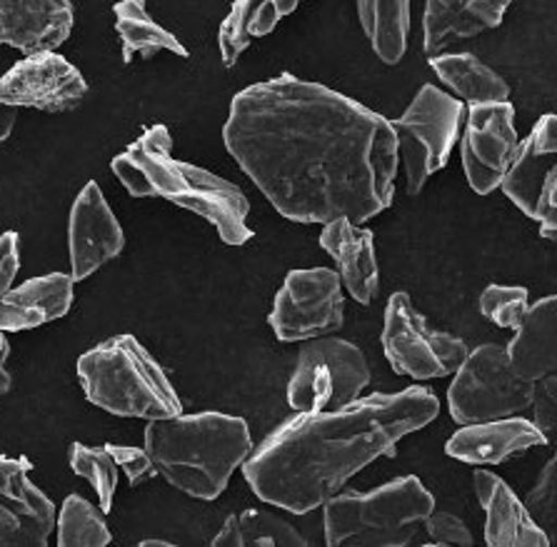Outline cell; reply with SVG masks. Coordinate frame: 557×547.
I'll use <instances>...</instances> for the list:
<instances>
[{
	"mask_svg": "<svg viewBox=\"0 0 557 547\" xmlns=\"http://www.w3.org/2000/svg\"><path fill=\"white\" fill-rule=\"evenodd\" d=\"M223 142L268 203L293 223H368L395 198L400 158L391 121L290 73L233 98Z\"/></svg>",
	"mask_w": 557,
	"mask_h": 547,
	"instance_id": "1",
	"label": "cell"
},
{
	"mask_svg": "<svg viewBox=\"0 0 557 547\" xmlns=\"http://www.w3.org/2000/svg\"><path fill=\"white\" fill-rule=\"evenodd\" d=\"M441 412L435 393H375L341 410L295 412L243 462L250 490L293 515H308L377 458L395 456L405 435Z\"/></svg>",
	"mask_w": 557,
	"mask_h": 547,
	"instance_id": "2",
	"label": "cell"
},
{
	"mask_svg": "<svg viewBox=\"0 0 557 547\" xmlns=\"http://www.w3.org/2000/svg\"><path fill=\"white\" fill-rule=\"evenodd\" d=\"M111 171L133 198H160L190 210L213 225L227 246H246L256 235L248 225L246 192L221 175L173 158V138L165 125H150L113 158Z\"/></svg>",
	"mask_w": 557,
	"mask_h": 547,
	"instance_id": "3",
	"label": "cell"
},
{
	"mask_svg": "<svg viewBox=\"0 0 557 547\" xmlns=\"http://www.w3.org/2000/svg\"><path fill=\"white\" fill-rule=\"evenodd\" d=\"M146 448L156 473L168 485L198 500H215L231 475L252 452L250 427L243 418L196 412L148 420Z\"/></svg>",
	"mask_w": 557,
	"mask_h": 547,
	"instance_id": "4",
	"label": "cell"
},
{
	"mask_svg": "<svg viewBox=\"0 0 557 547\" xmlns=\"http://www.w3.org/2000/svg\"><path fill=\"white\" fill-rule=\"evenodd\" d=\"M78 381L92 406L117 418L163 420L183 412L165 370L133 335H115L83 352Z\"/></svg>",
	"mask_w": 557,
	"mask_h": 547,
	"instance_id": "5",
	"label": "cell"
},
{
	"mask_svg": "<svg viewBox=\"0 0 557 547\" xmlns=\"http://www.w3.org/2000/svg\"><path fill=\"white\" fill-rule=\"evenodd\" d=\"M320 508L325 545L405 547L416 540L435 498L416 475H405L370 493L337 490Z\"/></svg>",
	"mask_w": 557,
	"mask_h": 547,
	"instance_id": "6",
	"label": "cell"
},
{
	"mask_svg": "<svg viewBox=\"0 0 557 547\" xmlns=\"http://www.w3.org/2000/svg\"><path fill=\"white\" fill-rule=\"evenodd\" d=\"M462 123L466 105L435 86L420 88L403 117L391 121L408 196H418L430 175L447 165L455 142L460 140Z\"/></svg>",
	"mask_w": 557,
	"mask_h": 547,
	"instance_id": "7",
	"label": "cell"
},
{
	"mask_svg": "<svg viewBox=\"0 0 557 547\" xmlns=\"http://www.w3.org/2000/svg\"><path fill=\"white\" fill-rule=\"evenodd\" d=\"M533 385L515 373L505 348L487 343L468 350L466 360L455 370V381L447 390V408L460 425L520 415L530 408Z\"/></svg>",
	"mask_w": 557,
	"mask_h": 547,
	"instance_id": "8",
	"label": "cell"
},
{
	"mask_svg": "<svg viewBox=\"0 0 557 547\" xmlns=\"http://www.w3.org/2000/svg\"><path fill=\"white\" fill-rule=\"evenodd\" d=\"M370 385V368L358 345L343 338L306 340L288 383L295 412L341 410L360 398Z\"/></svg>",
	"mask_w": 557,
	"mask_h": 547,
	"instance_id": "9",
	"label": "cell"
},
{
	"mask_svg": "<svg viewBox=\"0 0 557 547\" xmlns=\"http://www.w3.org/2000/svg\"><path fill=\"white\" fill-rule=\"evenodd\" d=\"M383 350L395 373L412 381L453 375L468 356L466 340L430 327L408 293H393L387 300Z\"/></svg>",
	"mask_w": 557,
	"mask_h": 547,
	"instance_id": "10",
	"label": "cell"
},
{
	"mask_svg": "<svg viewBox=\"0 0 557 547\" xmlns=\"http://www.w3.org/2000/svg\"><path fill=\"white\" fill-rule=\"evenodd\" d=\"M345 298L341 275L331 268L290 271L277 290L268 323L281 343H306L341 331Z\"/></svg>",
	"mask_w": 557,
	"mask_h": 547,
	"instance_id": "11",
	"label": "cell"
},
{
	"mask_svg": "<svg viewBox=\"0 0 557 547\" xmlns=\"http://www.w3.org/2000/svg\"><path fill=\"white\" fill-rule=\"evenodd\" d=\"M500 188L522 213L540 223V238L557 231V117L543 115L530 136L518 142Z\"/></svg>",
	"mask_w": 557,
	"mask_h": 547,
	"instance_id": "12",
	"label": "cell"
},
{
	"mask_svg": "<svg viewBox=\"0 0 557 547\" xmlns=\"http://www.w3.org/2000/svg\"><path fill=\"white\" fill-rule=\"evenodd\" d=\"M518 142L515 108L508 100L505 103L470 105L468 123L460 140V153L462 171H466L470 188L478 196H491L493 190L500 188V181L508 171Z\"/></svg>",
	"mask_w": 557,
	"mask_h": 547,
	"instance_id": "13",
	"label": "cell"
},
{
	"mask_svg": "<svg viewBox=\"0 0 557 547\" xmlns=\"http://www.w3.org/2000/svg\"><path fill=\"white\" fill-rule=\"evenodd\" d=\"M88 96V83L55 50L25 55L0 78V100L44 113L75 111Z\"/></svg>",
	"mask_w": 557,
	"mask_h": 547,
	"instance_id": "14",
	"label": "cell"
},
{
	"mask_svg": "<svg viewBox=\"0 0 557 547\" xmlns=\"http://www.w3.org/2000/svg\"><path fill=\"white\" fill-rule=\"evenodd\" d=\"M28 458L0 456V547H46L55 530V505L30 483Z\"/></svg>",
	"mask_w": 557,
	"mask_h": 547,
	"instance_id": "15",
	"label": "cell"
},
{
	"mask_svg": "<svg viewBox=\"0 0 557 547\" xmlns=\"http://www.w3.org/2000/svg\"><path fill=\"white\" fill-rule=\"evenodd\" d=\"M125 248V233L96 181L78 192L67 223V250H71V277L86 281L98 268L111 263Z\"/></svg>",
	"mask_w": 557,
	"mask_h": 547,
	"instance_id": "16",
	"label": "cell"
},
{
	"mask_svg": "<svg viewBox=\"0 0 557 547\" xmlns=\"http://www.w3.org/2000/svg\"><path fill=\"white\" fill-rule=\"evenodd\" d=\"M71 30V0H0V46L46 53L61 48Z\"/></svg>",
	"mask_w": 557,
	"mask_h": 547,
	"instance_id": "17",
	"label": "cell"
},
{
	"mask_svg": "<svg viewBox=\"0 0 557 547\" xmlns=\"http://www.w3.org/2000/svg\"><path fill=\"white\" fill-rule=\"evenodd\" d=\"M537 445H547V440L533 420L510 415L487 420V423L462 425L445 443V452L468 465H500L508 458L537 448Z\"/></svg>",
	"mask_w": 557,
	"mask_h": 547,
	"instance_id": "18",
	"label": "cell"
},
{
	"mask_svg": "<svg viewBox=\"0 0 557 547\" xmlns=\"http://www.w3.org/2000/svg\"><path fill=\"white\" fill-rule=\"evenodd\" d=\"M475 495L483 505L485 543L491 547H550V537L540 527L512 487L491 470H475Z\"/></svg>",
	"mask_w": 557,
	"mask_h": 547,
	"instance_id": "19",
	"label": "cell"
},
{
	"mask_svg": "<svg viewBox=\"0 0 557 547\" xmlns=\"http://www.w3.org/2000/svg\"><path fill=\"white\" fill-rule=\"evenodd\" d=\"M373 233L358 228L348 217H335L320 233V248L335 260L341 283L360 306H370L380 285Z\"/></svg>",
	"mask_w": 557,
	"mask_h": 547,
	"instance_id": "20",
	"label": "cell"
},
{
	"mask_svg": "<svg viewBox=\"0 0 557 547\" xmlns=\"http://www.w3.org/2000/svg\"><path fill=\"white\" fill-rule=\"evenodd\" d=\"M75 281L65 273L30 277L0 300V333L33 331L63 318L73 306Z\"/></svg>",
	"mask_w": 557,
	"mask_h": 547,
	"instance_id": "21",
	"label": "cell"
},
{
	"mask_svg": "<svg viewBox=\"0 0 557 547\" xmlns=\"http://www.w3.org/2000/svg\"><path fill=\"white\" fill-rule=\"evenodd\" d=\"M508 5L505 0H425V55H441L450 38H475L480 33L497 28Z\"/></svg>",
	"mask_w": 557,
	"mask_h": 547,
	"instance_id": "22",
	"label": "cell"
},
{
	"mask_svg": "<svg viewBox=\"0 0 557 547\" xmlns=\"http://www.w3.org/2000/svg\"><path fill=\"white\" fill-rule=\"evenodd\" d=\"M508 360L515 373L530 383L553 375L557 368V298L547 296L528 306L520 325L515 327Z\"/></svg>",
	"mask_w": 557,
	"mask_h": 547,
	"instance_id": "23",
	"label": "cell"
},
{
	"mask_svg": "<svg viewBox=\"0 0 557 547\" xmlns=\"http://www.w3.org/2000/svg\"><path fill=\"white\" fill-rule=\"evenodd\" d=\"M430 69L435 71L455 96L466 103H505L510 100V86L500 73L485 65L472 53H441L430 58Z\"/></svg>",
	"mask_w": 557,
	"mask_h": 547,
	"instance_id": "24",
	"label": "cell"
},
{
	"mask_svg": "<svg viewBox=\"0 0 557 547\" xmlns=\"http://www.w3.org/2000/svg\"><path fill=\"white\" fill-rule=\"evenodd\" d=\"M113 13L115 30L121 36L123 63H133L135 55H140L143 61H150L160 50L188 58V48L171 30H165L163 25L150 18L146 0H117Z\"/></svg>",
	"mask_w": 557,
	"mask_h": 547,
	"instance_id": "25",
	"label": "cell"
},
{
	"mask_svg": "<svg viewBox=\"0 0 557 547\" xmlns=\"http://www.w3.org/2000/svg\"><path fill=\"white\" fill-rule=\"evenodd\" d=\"M358 18L385 65H398L408 50L410 0H358Z\"/></svg>",
	"mask_w": 557,
	"mask_h": 547,
	"instance_id": "26",
	"label": "cell"
},
{
	"mask_svg": "<svg viewBox=\"0 0 557 547\" xmlns=\"http://www.w3.org/2000/svg\"><path fill=\"white\" fill-rule=\"evenodd\" d=\"M213 547H306L310 545L298 530L283 518L265 510H243L225 520Z\"/></svg>",
	"mask_w": 557,
	"mask_h": 547,
	"instance_id": "27",
	"label": "cell"
},
{
	"mask_svg": "<svg viewBox=\"0 0 557 547\" xmlns=\"http://www.w3.org/2000/svg\"><path fill=\"white\" fill-rule=\"evenodd\" d=\"M55 527L61 547H106L113 540L106 525V512L83 495H67L61 518H55Z\"/></svg>",
	"mask_w": 557,
	"mask_h": 547,
	"instance_id": "28",
	"label": "cell"
},
{
	"mask_svg": "<svg viewBox=\"0 0 557 547\" xmlns=\"http://www.w3.org/2000/svg\"><path fill=\"white\" fill-rule=\"evenodd\" d=\"M67 462H71V470L75 475L88 480L92 485V490H96L100 500L98 508L108 515L113 510V498L117 490V465L111 458V452L106 448L73 443L71 450H67Z\"/></svg>",
	"mask_w": 557,
	"mask_h": 547,
	"instance_id": "29",
	"label": "cell"
},
{
	"mask_svg": "<svg viewBox=\"0 0 557 547\" xmlns=\"http://www.w3.org/2000/svg\"><path fill=\"white\" fill-rule=\"evenodd\" d=\"M478 308L493 325L515 331L528 310V288H520V285H487L483 296H480Z\"/></svg>",
	"mask_w": 557,
	"mask_h": 547,
	"instance_id": "30",
	"label": "cell"
},
{
	"mask_svg": "<svg viewBox=\"0 0 557 547\" xmlns=\"http://www.w3.org/2000/svg\"><path fill=\"white\" fill-rule=\"evenodd\" d=\"M260 0H235L231 13L225 15L218 30V46H221V58L225 69H233L238 58L246 53L250 46V18L256 13Z\"/></svg>",
	"mask_w": 557,
	"mask_h": 547,
	"instance_id": "31",
	"label": "cell"
},
{
	"mask_svg": "<svg viewBox=\"0 0 557 547\" xmlns=\"http://www.w3.org/2000/svg\"><path fill=\"white\" fill-rule=\"evenodd\" d=\"M530 512V518L545 530V535L555 540V512H557V460L553 458L547 462L543 473H540L533 490L528 493L525 502H522Z\"/></svg>",
	"mask_w": 557,
	"mask_h": 547,
	"instance_id": "32",
	"label": "cell"
},
{
	"mask_svg": "<svg viewBox=\"0 0 557 547\" xmlns=\"http://www.w3.org/2000/svg\"><path fill=\"white\" fill-rule=\"evenodd\" d=\"M530 408L535 412V427L545 435L547 445L555 443V431H557V377L545 375L533 385V400H530Z\"/></svg>",
	"mask_w": 557,
	"mask_h": 547,
	"instance_id": "33",
	"label": "cell"
},
{
	"mask_svg": "<svg viewBox=\"0 0 557 547\" xmlns=\"http://www.w3.org/2000/svg\"><path fill=\"white\" fill-rule=\"evenodd\" d=\"M425 533L433 543L428 545H462V547H470L475 545V540H472V533L470 527L462 523V520L458 515H453V512H445V510H435L430 512V515L425 518Z\"/></svg>",
	"mask_w": 557,
	"mask_h": 547,
	"instance_id": "34",
	"label": "cell"
},
{
	"mask_svg": "<svg viewBox=\"0 0 557 547\" xmlns=\"http://www.w3.org/2000/svg\"><path fill=\"white\" fill-rule=\"evenodd\" d=\"M103 448L111 452L115 465L123 470L131 485H138V483H143V480L156 473V468H153V462H150L146 448H133V445H117V443H106Z\"/></svg>",
	"mask_w": 557,
	"mask_h": 547,
	"instance_id": "35",
	"label": "cell"
},
{
	"mask_svg": "<svg viewBox=\"0 0 557 547\" xmlns=\"http://www.w3.org/2000/svg\"><path fill=\"white\" fill-rule=\"evenodd\" d=\"M21 271V238L15 231L0 235V300L13 288L15 275Z\"/></svg>",
	"mask_w": 557,
	"mask_h": 547,
	"instance_id": "36",
	"label": "cell"
},
{
	"mask_svg": "<svg viewBox=\"0 0 557 547\" xmlns=\"http://www.w3.org/2000/svg\"><path fill=\"white\" fill-rule=\"evenodd\" d=\"M277 23H281V15H277L275 8L270 5L268 0H260L256 13H252L250 18V36L252 38L270 36V33L277 28Z\"/></svg>",
	"mask_w": 557,
	"mask_h": 547,
	"instance_id": "37",
	"label": "cell"
},
{
	"mask_svg": "<svg viewBox=\"0 0 557 547\" xmlns=\"http://www.w3.org/2000/svg\"><path fill=\"white\" fill-rule=\"evenodd\" d=\"M8 356H11V343H8L5 333H0V398H3V395H8V390L13 388V375L8 373V368H5Z\"/></svg>",
	"mask_w": 557,
	"mask_h": 547,
	"instance_id": "38",
	"label": "cell"
},
{
	"mask_svg": "<svg viewBox=\"0 0 557 547\" xmlns=\"http://www.w3.org/2000/svg\"><path fill=\"white\" fill-rule=\"evenodd\" d=\"M15 121H18V108L11 103H3L0 100V142L11 138V133L15 128Z\"/></svg>",
	"mask_w": 557,
	"mask_h": 547,
	"instance_id": "39",
	"label": "cell"
},
{
	"mask_svg": "<svg viewBox=\"0 0 557 547\" xmlns=\"http://www.w3.org/2000/svg\"><path fill=\"white\" fill-rule=\"evenodd\" d=\"M268 3L275 8L281 18H285V15H290V13L295 11V8H298V5L302 3V0H268Z\"/></svg>",
	"mask_w": 557,
	"mask_h": 547,
	"instance_id": "40",
	"label": "cell"
},
{
	"mask_svg": "<svg viewBox=\"0 0 557 547\" xmlns=\"http://www.w3.org/2000/svg\"><path fill=\"white\" fill-rule=\"evenodd\" d=\"M140 547H173V543H165V540H143Z\"/></svg>",
	"mask_w": 557,
	"mask_h": 547,
	"instance_id": "41",
	"label": "cell"
},
{
	"mask_svg": "<svg viewBox=\"0 0 557 547\" xmlns=\"http://www.w3.org/2000/svg\"><path fill=\"white\" fill-rule=\"evenodd\" d=\"M505 3H510V0H505Z\"/></svg>",
	"mask_w": 557,
	"mask_h": 547,
	"instance_id": "42",
	"label": "cell"
}]
</instances>
